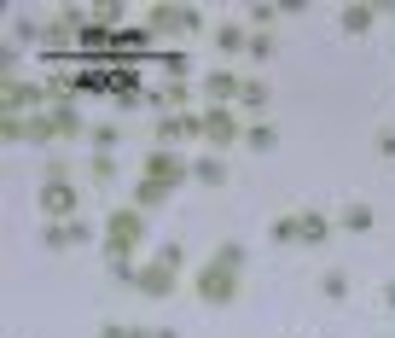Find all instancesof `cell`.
I'll return each instance as SVG.
<instances>
[{
	"mask_svg": "<svg viewBox=\"0 0 395 338\" xmlns=\"http://www.w3.org/2000/svg\"><path fill=\"white\" fill-rule=\"evenodd\" d=\"M343 228H349V233H366L372 228V210H366V204H349V210H343Z\"/></svg>",
	"mask_w": 395,
	"mask_h": 338,
	"instance_id": "6da1fadb",
	"label": "cell"
},
{
	"mask_svg": "<svg viewBox=\"0 0 395 338\" xmlns=\"http://www.w3.org/2000/svg\"><path fill=\"white\" fill-rule=\"evenodd\" d=\"M296 228H303V239H325V228H332V222H325V216H303Z\"/></svg>",
	"mask_w": 395,
	"mask_h": 338,
	"instance_id": "7a4b0ae2",
	"label": "cell"
},
{
	"mask_svg": "<svg viewBox=\"0 0 395 338\" xmlns=\"http://www.w3.org/2000/svg\"><path fill=\"white\" fill-rule=\"evenodd\" d=\"M366 24H372V12H360V6L343 12V29H366Z\"/></svg>",
	"mask_w": 395,
	"mask_h": 338,
	"instance_id": "3957f363",
	"label": "cell"
}]
</instances>
